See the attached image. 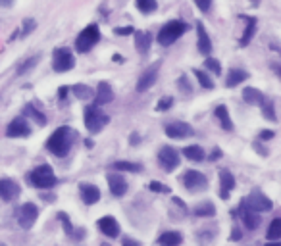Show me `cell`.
<instances>
[{
    "mask_svg": "<svg viewBox=\"0 0 281 246\" xmlns=\"http://www.w3.org/2000/svg\"><path fill=\"white\" fill-rule=\"evenodd\" d=\"M150 190H154V192H170V189L166 185H162V183H158V181L150 183Z\"/></svg>",
    "mask_w": 281,
    "mask_h": 246,
    "instance_id": "obj_41",
    "label": "cell"
},
{
    "mask_svg": "<svg viewBox=\"0 0 281 246\" xmlns=\"http://www.w3.org/2000/svg\"><path fill=\"white\" fill-rule=\"evenodd\" d=\"M108 121H110V117L100 110V106H89L85 110V125L91 133L102 131Z\"/></svg>",
    "mask_w": 281,
    "mask_h": 246,
    "instance_id": "obj_4",
    "label": "cell"
},
{
    "mask_svg": "<svg viewBox=\"0 0 281 246\" xmlns=\"http://www.w3.org/2000/svg\"><path fill=\"white\" fill-rule=\"evenodd\" d=\"M273 135H275L273 131H262L260 133V139H262V141H268V139H271Z\"/></svg>",
    "mask_w": 281,
    "mask_h": 246,
    "instance_id": "obj_46",
    "label": "cell"
},
{
    "mask_svg": "<svg viewBox=\"0 0 281 246\" xmlns=\"http://www.w3.org/2000/svg\"><path fill=\"white\" fill-rule=\"evenodd\" d=\"M220 196L223 200L229 198V190L235 189V177L231 175L229 170H220Z\"/></svg>",
    "mask_w": 281,
    "mask_h": 246,
    "instance_id": "obj_17",
    "label": "cell"
},
{
    "mask_svg": "<svg viewBox=\"0 0 281 246\" xmlns=\"http://www.w3.org/2000/svg\"><path fill=\"white\" fill-rule=\"evenodd\" d=\"M73 91H75V96H77L79 100H89V98L93 96V91H91L87 85H75L73 87Z\"/></svg>",
    "mask_w": 281,
    "mask_h": 246,
    "instance_id": "obj_34",
    "label": "cell"
},
{
    "mask_svg": "<svg viewBox=\"0 0 281 246\" xmlns=\"http://www.w3.org/2000/svg\"><path fill=\"white\" fill-rule=\"evenodd\" d=\"M158 242L162 246H179L183 242V237H181L177 231H166V233L160 235Z\"/></svg>",
    "mask_w": 281,
    "mask_h": 246,
    "instance_id": "obj_23",
    "label": "cell"
},
{
    "mask_svg": "<svg viewBox=\"0 0 281 246\" xmlns=\"http://www.w3.org/2000/svg\"><path fill=\"white\" fill-rule=\"evenodd\" d=\"M79 192H81V198H83V202L87 206H93V204H97L98 200H100V190L95 185H91V183H81L79 185Z\"/></svg>",
    "mask_w": 281,
    "mask_h": 246,
    "instance_id": "obj_15",
    "label": "cell"
},
{
    "mask_svg": "<svg viewBox=\"0 0 281 246\" xmlns=\"http://www.w3.org/2000/svg\"><path fill=\"white\" fill-rule=\"evenodd\" d=\"M20 196V185L12 179H0V198L4 202H12Z\"/></svg>",
    "mask_w": 281,
    "mask_h": 246,
    "instance_id": "obj_13",
    "label": "cell"
},
{
    "mask_svg": "<svg viewBox=\"0 0 281 246\" xmlns=\"http://www.w3.org/2000/svg\"><path fill=\"white\" fill-rule=\"evenodd\" d=\"M23 112H25V115H29V117H33V119L39 123V125H45V123H47V117L41 114L39 110H35L33 106H25V110H23Z\"/></svg>",
    "mask_w": 281,
    "mask_h": 246,
    "instance_id": "obj_33",
    "label": "cell"
},
{
    "mask_svg": "<svg viewBox=\"0 0 281 246\" xmlns=\"http://www.w3.org/2000/svg\"><path fill=\"white\" fill-rule=\"evenodd\" d=\"M0 246H6V244H4V242H0Z\"/></svg>",
    "mask_w": 281,
    "mask_h": 246,
    "instance_id": "obj_54",
    "label": "cell"
},
{
    "mask_svg": "<svg viewBox=\"0 0 281 246\" xmlns=\"http://www.w3.org/2000/svg\"><path fill=\"white\" fill-rule=\"evenodd\" d=\"M174 106V98L172 96H166L162 100H158V104H156V110H160V112H166V110H170Z\"/></svg>",
    "mask_w": 281,
    "mask_h": 246,
    "instance_id": "obj_39",
    "label": "cell"
},
{
    "mask_svg": "<svg viewBox=\"0 0 281 246\" xmlns=\"http://www.w3.org/2000/svg\"><path fill=\"white\" fill-rule=\"evenodd\" d=\"M194 4L198 6V10H200V12H208V10H210V6H212V0H194Z\"/></svg>",
    "mask_w": 281,
    "mask_h": 246,
    "instance_id": "obj_42",
    "label": "cell"
},
{
    "mask_svg": "<svg viewBox=\"0 0 281 246\" xmlns=\"http://www.w3.org/2000/svg\"><path fill=\"white\" fill-rule=\"evenodd\" d=\"M216 117H218V121H220V125H222L225 131H231L233 123H231V117H229V112H227L225 106H218V108H216Z\"/></svg>",
    "mask_w": 281,
    "mask_h": 246,
    "instance_id": "obj_24",
    "label": "cell"
},
{
    "mask_svg": "<svg viewBox=\"0 0 281 246\" xmlns=\"http://www.w3.org/2000/svg\"><path fill=\"white\" fill-rule=\"evenodd\" d=\"M98 40H100V29H98V25H89V27H85L77 35L75 48H77L79 52H89Z\"/></svg>",
    "mask_w": 281,
    "mask_h": 246,
    "instance_id": "obj_5",
    "label": "cell"
},
{
    "mask_svg": "<svg viewBox=\"0 0 281 246\" xmlns=\"http://www.w3.org/2000/svg\"><path fill=\"white\" fill-rule=\"evenodd\" d=\"M268 238L270 240H277V238H281V219L275 218L273 221H271L270 229H268Z\"/></svg>",
    "mask_w": 281,
    "mask_h": 246,
    "instance_id": "obj_32",
    "label": "cell"
},
{
    "mask_svg": "<svg viewBox=\"0 0 281 246\" xmlns=\"http://www.w3.org/2000/svg\"><path fill=\"white\" fill-rule=\"evenodd\" d=\"M35 25H37V23H35L33 19H25V21H23V29H21V33H18V35H20V37H25V35H29L31 31L35 29Z\"/></svg>",
    "mask_w": 281,
    "mask_h": 246,
    "instance_id": "obj_40",
    "label": "cell"
},
{
    "mask_svg": "<svg viewBox=\"0 0 281 246\" xmlns=\"http://www.w3.org/2000/svg\"><path fill=\"white\" fill-rule=\"evenodd\" d=\"M196 35H198V50L208 56L212 52V40H210V37H208V33H206V29H204L200 21L196 23Z\"/></svg>",
    "mask_w": 281,
    "mask_h": 246,
    "instance_id": "obj_20",
    "label": "cell"
},
{
    "mask_svg": "<svg viewBox=\"0 0 281 246\" xmlns=\"http://www.w3.org/2000/svg\"><path fill=\"white\" fill-rule=\"evenodd\" d=\"M150 40H152V35L148 31H137L135 33V47L139 50V54H146L148 48H150Z\"/></svg>",
    "mask_w": 281,
    "mask_h": 246,
    "instance_id": "obj_21",
    "label": "cell"
},
{
    "mask_svg": "<svg viewBox=\"0 0 281 246\" xmlns=\"http://www.w3.org/2000/svg\"><path fill=\"white\" fill-rule=\"evenodd\" d=\"M245 208L252 210L256 214H262V212H270L273 208V204L268 196H264L260 192H252L249 198H245Z\"/></svg>",
    "mask_w": 281,
    "mask_h": 246,
    "instance_id": "obj_9",
    "label": "cell"
},
{
    "mask_svg": "<svg viewBox=\"0 0 281 246\" xmlns=\"http://www.w3.org/2000/svg\"><path fill=\"white\" fill-rule=\"evenodd\" d=\"M194 75H196V79H198V83L204 87V89H214V81L210 79V77L206 75L204 71H200V69H194Z\"/></svg>",
    "mask_w": 281,
    "mask_h": 246,
    "instance_id": "obj_36",
    "label": "cell"
},
{
    "mask_svg": "<svg viewBox=\"0 0 281 246\" xmlns=\"http://www.w3.org/2000/svg\"><path fill=\"white\" fill-rule=\"evenodd\" d=\"M158 161H160V166L164 168V171H174L175 168H179V163H181V156H179V152L172 148V146H162L160 152H158Z\"/></svg>",
    "mask_w": 281,
    "mask_h": 246,
    "instance_id": "obj_6",
    "label": "cell"
},
{
    "mask_svg": "<svg viewBox=\"0 0 281 246\" xmlns=\"http://www.w3.org/2000/svg\"><path fill=\"white\" fill-rule=\"evenodd\" d=\"M137 8L143 14H150L156 10V0H137Z\"/></svg>",
    "mask_w": 281,
    "mask_h": 246,
    "instance_id": "obj_35",
    "label": "cell"
},
{
    "mask_svg": "<svg viewBox=\"0 0 281 246\" xmlns=\"http://www.w3.org/2000/svg\"><path fill=\"white\" fill-rule=\"evenodd\" d=\"M183 154L187 160L191 161H203L204 160V150L200 148V146H196V144H191V146H187V148H183Z\"/></svg>",
    "mask_w": 281,
    "mask_h": 246,
    "instance_id": "obj_27",
    "label": "cell"
},
{
    "mask_svg": "<svg viewBox=\"0 0 281 246\" xmlns=\"http://www.w3.org/2000/svg\"><path fill=\"white\" fill-rule=\"evenodd\" d=\"M108 187H110V192H112L114 196H124L127 192L126 179H124L122 175H117V173H110V175H108Z\"/></svg>",
    "mask_w": 281,
    "mask_h": 246,
    "instance_id": "obj_18",
    "label": "cell"
},
{
    "mask_svg": "<svg viewBox=\"0 0 281 246\" xmlns=\"http://www.w3.org/2000/svg\"><path fill=\"white\" fill-rule=\"evenodd\" d=\"M58 216H60V219H62V223H64V227H66V231H68L69 235H71V231H73V229H71V223H69L68 214H64V212H60Z\"/></svg>",
    "mask_w": 281,
    "mask_h": 246,
    "instance_id": "obj_43",
    "label": "cell"
},
{
    "mask_svg": "<svg viewBox=\"0 0 281 246\" xmlns=\"http://www.w3.org/2000/svg\"><path fill=\"white\" fill-rule=\"evenodd\" d=\"M124 246H141V244H139L137 240H133V238H126V240H124Z\"/></svg>",
    "mask_w": 281,
    "mask_h": 246,
    "instance_id": "obj_47",
    "label": "cell"
},
{
    "mask_svg": "<svg viewBox=\"0 0 281 246\" xmlns=\"http://www.w3.org/2000/svg\"><path fill=\"white\" fill-rule=\"evenodd\" d=\"M98 229H100L106 237L116 238L117 235H119V223H117L112 216H106V218L98 219Z\"/></svg>",
    "mask_w": 281,
    "mask_h": 246,
    "instance_id": "obj_19",
    "label": "cell"
},
{
    "mask_svg": "<svg viewBox=\"0 0 281 246\" xmlns=\"http://www.w3.org/2000/svg\"><path fill=\"white\" fill-rule=\"evenodd\" d=\"M243 221H245V227L254 231V229L260 225V216L256 212H252V210L245 208V212H243Z\"/></svg>",
    "mask_w": 281,
    "mask_h": 246,
    "instance_id": "obj_25",
    "label": "cell"
},
{
    "mask_svg": "<svg viewBox=\"0 0 281 246\" xmlns=\"http://www.w3.org/2000/svg\"><path fill=\"white\" fill-rule=\"evenodd\" d=\"M179 87L183 89V93H191V83H187V77L185 75L179 77Z\"/></svg>",
    "mask_w": 281,
    "mask_h": 246,
    "instance_id": "obj_44",
    "label": "cell"
},
{
    "mask_svg": "<svg viewBox=\"0 0 281 246\" xmlns=\"http://www.w3.org/2000/svg\"><path fill=\"white\" fill-rule=\"evenodd\" d=\"M249 79V73L247 71H243V69H229V73H227V79H225V85L233 89V87L241 85L243 81H247Z\"/></svg>",
    "mask_w": 281,
    "mask_h": 246,
    "instance_id": "obj_22",
    "label": "cell"
},
{
    "mask_svg": "<svg viewBox=\"0 0 281 246\" xmlns=\"http://www.w3.org/2000/svg\"><path fill=\"white\" fill-rule=\"evenodd\" d=\"M218 156H222V150H218V148H216V150L212 152V160H216Z\"/></svg>",
    "mask_w": 281,
    "mask_h": 246,
    "instance_id": "obj_52",
    "label": "cell"
},
{
    "mask_svg": "<svg viewBox=\"0 0 281 246\" xmlns=\"http://www.w3.org/2000/svg\"><path fill=\"white\" fill-rule=\"evenodd\" d=\"M114 100V91L108 85L106 81H100L97 87V96H95V106H104L110 104Z\"/></svg>",
    "mask_w": 281,
    "mask_h": 246,
    "instance_id": "obj_16",
    "label": "cell"
},
{
    "mask_svg": "<svg viewBox=\"0 0 281 246\" xmlns=\"http://www.w3.org/2000/svg\"><path fill=\"white\" fill-rule=\"evenodd\" d=\"M6 135H8V137L21 139V137H29L31 129H29V125L25 123V119L16 117V119H12V121L8 123V127H6Z\"/></svg>",
    "mask_w": 281,
    "mask_h": 246,
    "instance_id": "obj_14",
    "label": "cell"
},
{
    "mask_svg": "<svg viewBox=\"0 0 281 246\" xmlns=\"http://www.w3.org/2000/svg\"><path fill=\"white\" fill-rule=\"evenodd\" d=\"M14 0H0V6H12Z\"/></svg>",
    "mask_w": 281,
    "mask_h": 246,
    "instance_id": "obj_51",
    "label": "cell"
},
{
    "mask_svg": "<svg viewBox=\"0 0 281 246\" xmlns=\"http://www.w3.org/2000/svg\"><path fill=\"white\" fill-rule=\"evenodd\" d=\"M73 66H75V58H73V54H71L69 50H66V48H58V50H54V60H52V67H54V71L64 73V71H69Z\"/></svg>",
    "mask_w": 281,
    "mask_h": 246,
    "instance_id": "obj_7",
    "label": "cell"
},
{
    "mask_svg": "<svg viewBox=\"0 0 281 246\" xmlns=\"http://www.w3.org/2000/svg\"><path fill=\"white\" fill-rule=\"evenodd\" d=\"M29 183L35 189H52L58 183V179L54 175V170L47 163H43L29 173Z\"/></svg>",
    "mask_w": 281,
    "mask_h": 246,
    "instance_id": "obj_2",
    "label": "cell"
},
{
    "mask_svg": "<svg viewBox=\"0 0 281 246\" xmlns=\"http://www.w3.org/2000/svg\"><path fill=\"white\" fill-rule=\"evenodd\" d=\"M183 185L189 192H198V190L206 189V177H204L200 171L189 170L183 175Z\"/></svg>",
    "mask_w": 281,
    "mask_h": 246,
    "instance_id": "obj_10",
    "label": "cell"
},
{
    "mask_svg": "<svg viewBox=\"0 0 281 246\" xmlns=\"http://www.w3.org/2000/svg\"><path fill=\"white\" fill-rule=\"evenodd\" d=\"M131 144H139V135H137V133L131 135Z\"/></svg>",
    "mask_w": 281,
    "mask_h": 246,
    "instance_id": "obj_50",
    "label": "cell"
},
{
    "mask_svg": "<svg viewBox=\"0 0 281 246\" xmlns=\"http://www.w3.org/2000/svg\"><path fill=\"white\" fill-rule=\"evenodd\" d=\"M239 238H241V233H239V229L235 227L231 233V240H239Z\"/></svg>",
    "mask_w": 281,
    "mask_h": 246,
    "instance_id": "obj_48",
    "label": "cell"
},
{
    "mask_svg": "<svg viewBox=\"0 0 281 246\" xmlns=\"http://www.w3.org/2000/svg\"><path fill=\"white\" fill-rule=\"evenodd\" d=\"M193 127L189 123L183 121H172L166 125V135L170 139H185V137H191L193 135Z\"/></svg>",
    "mask_w": 281,
    "mask_h": 246,
    "instance_id": "obj_12",
    "label": "cell"
},
{
    "mask_svg": "<svg viewBox=\"0 0 281 246\" xmlns=\"http://www.w3.org/2000/svg\"><path fill=\"white\" fill-rule=\"evenodd\" d=\"M66 95H68V87H60V98H64Z\"/></svg>",
    "mask_w": 281,
    "mask_h": 246,
    "instance_id": "obj_49",
    "label": "cell"
},
{
    "mask_svg": "<svg viewBox=\"0 0 281 246\" xmlns=\"http://www.w3.org/2000/svg\"><path fill=\"white\" fill-rule=\"evenodd\" d=\"M264 246H281V244H279V242H266Z\"/></svg>",
    "mask_w": 281,
    "mask_h": 246,
    "instance_id": "obj_53",
    "label": "cell"
},
{
    "mask_svg": "<svg viewBox=\"0 0 281 246\" xmlns=\"http://www.w3.org/2000/svg\"><path fill=\"white\" fill-rule=\"evenodd\" d=\"M37 218H39V210H37L35 204H31V202L23 204V206L18 210V223H20L21 229H31L35 225Z\"/></svg>",
    "mask_w": 281,
    "mask_h": 246,
    "instance_id": "obj_8",
    "label": "cell"
},
{
    "mask_svg": "<svg viewBox=\"0 0 281 246\" xmlns=\"http://www.w3.org/2000/svg\"><path fill=\"white\" fill-rule=\"evenodd\" d=\"M243 100L247 102V104H260L262 100H264V95H262L258 89H245L243 91Z\"/></svg>",
    "mask_w": 281,
    "mask_h": 246,
    "instance_id": "obj_26",
    "label": "cell"
},
{
    "mask_svg": "<svg viewBox=\"0 0 281 246\" xmlns=\"http://www.w3.org/2000/svg\"><path fill=\"white\" fill-rule=\"evenodd\" d=\"M194 216L196 218H212V216H216V208H214L212 202H203L194 208Z\"/></svg>",
    "mask_w": 281,
    "mask_h": 246,
    "instance_id": "obj_28",
    "label": "cell"
},
{
    "mask_svg": "<svg viewBox=\"0 0 281 246\" xmlns=\"http://www.w3.org/2000/svg\"><path fill=\"white\" fill-rule=\"evenodd\" d=\"M262 106V114H264V117L266 119H270V121H275L277 119V115H275V108H273V100H270V98H264L260 102Z\"/></svg>",
    "mask_w": 281,
    "mask_h": 246,
    "instance_id": "obj_29",
    "label": "cell"
},
{
    "mask_svg": "<svg viewBox=\"0 0 281 246\" xmlns=\"http://www.w3.org/2000/svg\"><path fill=\"white\" fill-rule=\"evenodd\" d=\"M254 31H256V19L254 18H249L247 19V29H245V35L241 38V47H247L249 43H251L252 35H254Z\"/></svg>",
    "mask_w": 281,
    "mask_h": 246,
    "instance_id": "obj_30",
    "label": "cell"
},
{
    "mask_svg": "<svg viewBox=\"0 0 281 246\" xmlns=\"http://www.w3.org/2000/svg\"><path fill=\"white\" fill-rule=\"evenodd\" d=\"M204 66L208 67L212 73H216V75H220V73H222V66H220V62H218V60H214V58H206Z\"/></svg>",
    "mask_w": 281,
    "mask_h": 246,
    "instance_id": "obj_38",
    "label": "cell"
},
{
    "mask_svg": "<svg viewBox=\"0 0 281 246\" xmlns=\"http://www.w3.org/2000/svg\"><path fill=\"white\" fill-rule=\"evenodd\" d=\"M254 2H258V0H254Z\"/></svg>",
    "mask_w": 281,
    "mask_h": 246,
    "instance_id": "obj_55",
    "label": "cell"
},
{
    "mask_svg": "<svg viewBox=\"0 0 281 246\" xmlns=\"http://www.w3.org/2000/svg\"><path fill=\"white\" fill-rule=\"evenodd\" d=\"M158 71H160V62L154 64V66H150L148 69H145L141 77H139V81H137V91L139 93H145L148 91L150 87L156 83V79H158Z\"/></svg>",
    "mask_w": 281,
    "mask_h": 246,
    "instance_id": "obj_11",
    "label": "cell"
},
{
    "mask_svg": "<svg viewBox=\"0 0 281 246\" xmlns=\"http://www.w3.org/2000/svg\"><path fill=\"white\" fill-rule=\"evenodd\" d=\"M39 54H37V56H33V58H29V60H25V62H23V64H21L20 67H18V73H20V75H23V73H27V71H29L31 67L33 66H37V62H39Z\"/></svg>",
    "mask_w": 281,
    "mask_h": 246,
    "instance_id": "obj_37",
    "label": "cell"
},
{
    "mask_svg": "<svg viewBox=\"0 0 281 246\" xmlns=\"http://www.w3.org/2000/svg\"><path fill=\"white\" fill-rule=\"evenodd\" d=\"M185 31H187V25H185L183 21H168L164 27L158 31V43L162 45V47H170V45H174L177 38L183 35Z\"/></svg>",
    "mask_w": 281,
    "mask_h": 246,
    "instance_id": "obj_3",
    "label": "cell"
},
{
    "mask_svg": "<svg viewBox=\"0 0 281 246\" xmlns=\"http://www.w3.org/2000/svg\"><path fill=\"white\" fill-rule=\"evenodd\" d=\"M112 168H114V170H122V171H131V173H139V171L143 170V166L133 163V161H116Z\"/></svg>",
    "mask_w": 281,
    "mask_h": 246,
    "instance_id": "obj_31",
    "label": "cell"
},
{
    "mask_svg": "<svg viewBox=\"0 0 281 246\" xmlns=\"http://www.w3.org/2000/svg\"><path fill=\"white\" fill-rule=\"evenodd\" d=\"M133 31H135L133 27H117L116 29V33L117 35H122V37H124V35H131Z\"/></svg>",
    "mask_w": 281,
    "mask_h": 246,
    "instance_id": "obj_45",
    "label": "cell"
},
{
    "mask_svg": "<svg viewBox=\"0 0 281 246\" xmlns=\"http://www.w3.org/2000/svg\"><path fill=\"white\" fill-rule=\"evenodd\" d=\"M73 142H75V133L71 131L69 127H58L56 131L50 135L49 141H47V148H49L54 156L64 158V156H68L69 154Z\"/></svg>",
    "mask_w": 281,
    "mask_h": 246,
    "instance_id": "obj_1",
    "label": "cell"
}]
</instances>
